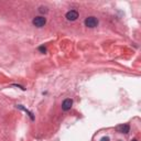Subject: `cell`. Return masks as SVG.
Masks as SVG:
<instances>
[{
    "label": "cell",
    "mask_w": 141,
    "mask_h": 141,
    "mask_svg": "<svg viewBox=\"0 0 141 141\" xmlns=\"http://www.w3.org/2000/svg\"><path fill=\"white\" fill-rule=\"evenodd\" d=\"M48 10H46V8L45 7H41L40 8V12H46Z\"/></svg>",
    "instance_id": "obj_7"
},
{
    "label": "cell",
    "mask_w": 141,
    "mask_h": 141,
    "mask_svg": "<svg viewBox=\"0 0 141 141\" xmlns=\"http://www.w3.org/2000/svg\"><path fill=\"white\" fill-rule=\"evenodd\" d=\"M129 126L128 124H121V126H119L117 128V130L118 131H120V132H122V133H128L129 132Z\"/></svg>",
    "instance_id": "obj_5"
},
{
    "label": "cell",
    "mask_w": 141,
    "mask_h": 141,
    "mask_svg": "<svg viewBox=\"0 0 141 141\" xmlns=\"http://www.w3.org/2000/svg\"><path fill=\"white\" fill-rule=\"evenodd\" d=\"M32 23L34 24V25L36 26V28H42V26H44V24L46 23V19L44 17H35L33 19V21H32Z\"/></svg>",
    "instance_id": "obj_2"
},
{
    "label": "cell",
    "mask_w": 141,
    "mask_h": 141,
    "mask_svg": "<svg viewBox=\"0 0 141 141\" xmlns=\"http://www.w3.org/2000/svg\"><path fill=\"white\" fill-rule=\"evenodd\" d=\"M72 105H73V100L71 98H67V99H65L62 103V109L64 111H67V110H69L72 108Z\"/></svg>",
    "instance_id": "obj_4"
},
{
    "label": "cell",
    "mask_w": 141,
    "mask_h": 141,
    "mask_svg": "<svg viewBox=\"0 0 141 141\" xmlns=\"http://www.w3.org/2000/svg\"><path fill=\"white\" fill-rule=\"evenodd\" d=\"M77 18H78V12L76 10H71L66 13V19L68 21H75Z\"/></svg>",
    "instance_id": "obj_3"
},
{
    "label": "cell",
    "mask_w": 141,
    "mask_h": 141,
    "mask_svg": "<svg viewBox=\"0 0 141 141\" xmlns=\"http://www.w3.org/2000/svg\"><path fill=\"white\" fill-rule=\"evenodd\" d=\"M97 24H98V20L96 19L95 17H88L85 19V25H86L87 28L93 29V28L97 26Z\"/></svg>",
    "instance_id": "obj_1"
},
{
    "label": "cell",
    "mask_w": 141,
    "mask_h": 141,
    "mask_svg": "<svg viewBox=\"0 0 141 141\" xmlns=\"http://www.w3.org/2000/svg\"><path fill=\"white\" fill-rule=\"evenodd\" d=\"M39 50H40L42 53H45L46 52V49L44 48V46H40V48H39Z\"/></svg>",
    "instance_id": "obj_6"
},
{
    "label": "cell",
    "mask_w": 141,
    "mask_h": 141,
    "mask_svg": "<svg viewBox=\"0 0 141 141\" xmlns=\"http://www.w3.org/2000/svg\"><path fill=\"white\" fill-rule=\"evenodd\" d=\"M131 141H138V140H137V139H133V140H131Z\"/></svg>",
    "instance_id": "obj_9"
},
{
    "label": "cell",
    "mask_w": 141,
    "mask_h": 141,
    "mask_svg": "<svg viewBox=\"0 0 141 141\" xmlns=\"http://www.w3.org/2000/svg\"><path fill=\"white\" fill-rule=\"evenodd\" d=\"M100 141H109V138H108V137H104Z\"/></svg>",
    "instance_id": "obj_8"
}]
</instances>
